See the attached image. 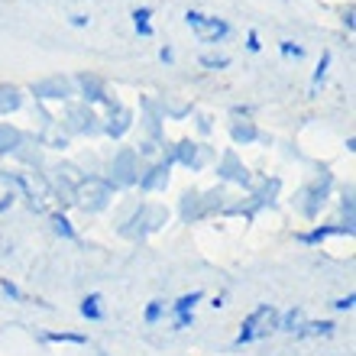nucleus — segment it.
Instances as JSON below:
<instances>
[{
    "instance_id": "f257e3e1",
    "label": "nucleus",
    "mask_w": 356,
    "mask_h": 356,
    "mask_svg": "<svg viewBox=\"0 0 356 356\" xmlns=\"http://www.w3.org/2000/svg\"><path fill=\"white\" fill-rule=\"evenodd\" d=\"M275 327H279V314H275V308L263 305V308H256L253 314L243 321V330H240L236 343H253V340H263V337H269Z\"/></svg>"
},
{
    "instance_id": "f03ea898",
    "label": "nucleus",
    "mask_w": 356,
    "mask_h": 356,
    "mask_svg": "<svg viewBox=\"0 0 356 356\" xmlns=\"http://www.w3.org/2000/svg\"><path fill=\"white\" fill-rule=\"evenodd\" d=\"M185 23L191 26V33H195L201 42H220V39H227V33H230V26H227L224 19L204 17V13H197V10H188Z\"/></svg>"
},
{
    "instance_id": "7ed1b4c3",
    "label": "nucleus",
    "mask_w": 356,
    "mask_h": 356,
    "mask_svg": "<svg viewBox=\"0 0 356 356\" xmlns=\"http://www.w3.org/2000/svg\"><path fill=\"white\" fill-rule=\"evenodd\" d=\"M149 17H152V10H149V7H140L136 13H133V26H136V33H140V36H152Z\"/></svg>"
},
{
    "instance_id": "20e7f679",
    "label": "nucleus",
    "mask_w": 356,
    "mask_h": 356,
    "mask_svg": "<svg viewBox=\"0 0 356 356\" xmlns=\"http://www.w3.org/2000/svg\"><path fill=\"white\" fill-rule=\"evenodd\" d=\"M81 314L91 318V321L101 318V295H88V298L81 301Z\"/></svg>"
},
{
    "instance_id": "39448f33",
    "label": "nucleus",
    "mask_w": 356,
    "mask_h": 356,
    "mask_svg": "<svg viewBox=\"0 0 356 356\" xmlns=\"http://www.w3.org/2000/svg\"><path fill=\"white\" fill-rule=\"evenodd\" d=\"M201 298V291H191V295H185V298H178V305H175V311L178 314H188V311L195 308V301Z\"/></svg>"
},
{
    "instance_id": "423d86ee",
    "label": "nucleus",
    "mask_w": 356,
    "mask_h": 356,
    "mask_svg": "<svg viewBox=\"0 0 356 356\" xmlns=\"http://www.w3.org/2000/svg\"><path fill=\"white\" fill-rule=\"evenodd\" d=\"M327 65H330V52L324 58H321V65H318V72H314V81H311V88H314V91H318V85L321 81H324V75H327Z\"/></svg>"
},
{
    "instance_id": "0eeeda50",
    "label": "nucleus",
    "mask_w": 356,
    "mask_h": 356,
    "mask_svg": "<svg viewBox=\"0 0 356 356\" xmlns=\"http://www.w3.org/2000/svg\"><path fill=\"white\" fill-rule=\"evenodd\" d=\"M201 65H204V68H227V65H230V58H227V56H204V58H201Z\"/></svg>"
},
{
    "instance_id": "6e6552de",
    "label": "nucleus",
    "mask_w": 356,
    "mask_h": 356,
    "mask_svg": "<svg viewBox=\"0 0 356 356\" xmlns=\"http://www.w3.org/2000/svg\"><path fill=\"white\" fill-rule=\"evenodd\" d=\"M298 324H301V314H298V311H291L289 318H285V324H282V327H285V330H291V334H295V330H298Z\"/></svg>"
},
{
    "instance_id": "1a4fd4ad",
    "label": "nucleus",
    "mask_w": 356,
    "mask_h": 356,
    "mask_svg": "<svg viewBox=\"0 0 356 356\" xmlns=\"http://www.w3.org/2000/svg\"><path fill=\"white\" fill-rule=\"evenodd\" d=\"M282 56H295V58H301V56H305V49H301V46H291V42H282Z\"/></svg>"
},
{
    "instance_id": "9d476101",
    "label": "nucleus",
    "mask_w": 356,
    "mask_h": 356,
    "mask_svg": "<svg viewBox=\"0 0 356 356\" xmlns=\"http://www.w3.org/2000/svg\"><path fill=\"white\" fill-rule=\"evenodd\" d=\"M52 224H56V230H58V234H62V236H72V227H68V220H65V217H56Z\"/></svg>"
},
{
    "instance_id": "9b49d317",
    "label": "nucleus",
    "mask_w": 356,
    "mask_h": 356,
    "mask_svg": "<svg viewBox=\"0 0 356 356\" xmlns=\"http://www.w3.org/2000/svg\"><path fill=\"white\" fill-rule=\"evenodd\" d=\"M159 314H162V305L156 301V305H149V311H146V321L152 324V321H159Z\"/></svg>"
},
{
    "instance_id": "f8f14e48",
    "label": "nucleus",
    "mask_w": 356,
    "mask_h": 356,
    "mask_svg": "<svg viewBox=\"0 0 356 356\" xmlns=\"http://www.w3.org/2000/svg\"><path fill=\"white\" fill-rule=\"evenodd\" d=\"M337 308H340V311H350V308H353V295H347V298H340V301H337Z\"/></svg>"
},
{
    "instance_id": "ddd939ff",
    "label": "nucleus",
    "mask_w": 356,
    "mask_h": 356,
    "mask_svg": "<svg viewBox=\"0 0 356 356\" xmlns=\"http://www.w3.org/2000/svg\"><path fill=\"white\" fill-rule=\"evenodd\" d=\"M246 46H250V52H256V49H259V39H256V33H250V42H246Z\"/></svg>"
}]
</instances>
